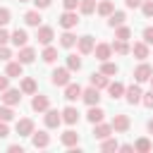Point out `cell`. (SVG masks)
I'll return each mask as SVG.
<instances>
[{
	"mask_svg": "<svg viewBox=\"0 0 153 153\" xmlns=\"http://www.w3.org/2000/svg\"><path fill=\"white\" fill-rule=\"evenodd\" d=\"M43 124L45 129H57L62 124V110H55V108H48L43 112Z\"/></svg>",
	"mask_w": 153,
	"mask_h": 153,
	"instance_id": "6da1fadb",
	"label": "cell"
},
{
	"mask_svg": "<svg viewBox=\"0 0 153 153\" xmlns=\"http://www.w3.org/2000/svg\"><path fill=\"white\" fill-rule=\"evenodd\" d=\"M72 72L67 69V67H57V69H53V74H50V84L53 86H67L69 81H72V76H69Z\"/></svg>",
	"mask_w": 153,
	"mask_h": 153,
	"instance_id": "7a4b0ae2",
	"label": "cell"
},
{
	"mask_svg": "<svg viewBox=\"0 0 153 153\" xmlns=\"http://www.w3.org/2000/svg\"><path fill=\"white\" fill-rule=\"evenodd\" d=\"M151 74H153V67H151L146 60H141V62L136 65V69H134V81H139V84L151 81Z\"/></svg>",
	"mask_w": 153,
	"mask_h": 153,
	"instance_id": "3957f363",
	"label": "cell"
},
{
	"mask_svg": "<svg viewBox=\"0 0 153 153\" xmlns=\"http://www.w3.org/2000/svg\"><path fill=\"white\" fill-rule=\"evenodd\" d=\"M141 96H143V91H141L139 81H134L131 86L124 88V100H127L129 105H139V103H141Z\"/></svg>",
	"mask_w": 153,
	"mask_h": 153,
	"instance_id": "277c9868",
	"label": "cell"
},
{
	"mask_svg": "<svg viewBox=\"0 0 153 153\" xmlns=\"http://www.w3.org/2000/svg\"><path fill=\"white\" fill-rule=\"evenodd\" d=\"M112 129H115V134H124V131H129V127H131V120H129V115H124V112H117L115 117H112Z\"/></svg>",
	"mask_w": 153,
	"mask_h": 153,
	"instance_id": "5b68a950",
	"label": "cell"
},
{
	"mask_svg": "<svg viewBox=\"0 0 153 153\" xmlns=\"http://www.w3.org/2000/svg\"><path fill=\"white\" fill-rule=\"evenodd\" d=\"M22 96H24V93H22L19 88H5V91L0 93V100H2L5 105H12V108H14V105L22 103Z\"/></svg>",
	"mask_w": 153,
	"mask_h": 153,
	"instance_id": "8992f818",
	"label": "cell"
},
{
	"mask_svg": "<svg viewBox=\"0 0 153 153\" xmlns=\"http://www.w3.org/2000/svg\"><path fill=\"white\" fill-rule=\"evenodd\" d=\"M57 24H60L62 29H74V26L79 24V17H76V10H65V12L60 14V19H57Z\"/></svg>",
	"mask_w": 153,
	"mask_h": 153,
	"instance_id": "52a82bcc",
	"label": "cell"
},
{
	"mask_svg": "<svg viewBox=\"0 0 153 153\" xmlns=\"http://www.w3.org/2000/svg\"><path fill=\"white\" fill-rule=\"evenodd\" d=\"M48 108H50V98H48L45 93H38V91H36L33 98H31V110H33V112H45Z\"/></svg>",
	"mask_w": 153,
	"mask_h": 153,
	"instance_id": "ba28073f",
	"label": "cell"
},
{
	"mask_svg": "<svg viewBox=\"0 0 153 153\" xmlns=\"http://www.w3.org/2000/svg\"><path fill=\"white\" fill-rule=\"evenodd\" d=\"M93 48H96L93 36H79V38H76V50H79V55H91Z\"/></svg>",
	"mask_w": 153,
	"mask_h": 153,
	"instance_id": "9c48e42d",
	"label": "cell"
},
{
	"mask_svg": "<svg viewBox=\"0 0 153 153\" xmlns=\"http://www.w3.org/2000/svg\"><path fill=\"white\" fill-rule=\"evenodd\" d=\"M53 38H55L53 26H38V29H36V41H38L41 45H50Z\"/></svg>",
	"mask_w": 153,
	"mask_h": 153,
	"instance_id": "30bf717a",
	"label": "cell"
},
{
	"mask_svg": "<svg viewBox=\"0 0 153 153\" xmlns=\"http://www.w3.org/2000/svg\"><path fill=\"white\" fill-rule=\"evenodd\" d=\"M81 100H84L86 105H98V103H100V88H96V86L84 88V91H81Z\"/></svg>",
	"mask_w": 153,
	"mask_h": 153,
	"instance_id": "8fae6325",
	"label": "cell"
},
{
	"mask_svg": "<svg viewBox=\"0 0 153 153\" xmlns=\"http://www.w3.org/2000/svg\"><path fill=\"white\" fill-rule=\"evenodd\" d=\"M33 131H36V124H33L31 117H22V120H17V134H19V136H31Z\"/></svg>",
	"mask_w": 153,
	"mask_h": 153,
	"instance_id": "7c38bea8",
	"label": "cell"
},
{
	"mask_svg": "<svg viewBox=\"0 0 153 153\" xmlns=\"http://www.w3.org/2000/svg\"><path fill=\"white\" fill-rule=\"evenodd\" d=\"M31 143H33V148H48L50 146V134L45 129H38V131L31 134Z\"/></svg>",
	"mask_w": 153,
	"mask_h": 153,
	"instance_id": "4fadbf2b",
	"label": "cell"
},
{
	"mask_svg": "<svg viewBox=\"0 0 153 153\" xmlns=\"http://www.w3.org/2000/svg\"><path fill=\"white\" fill-rule=\"evenodd\" d=\"M112 134H115L112 124H105V122H98V124H93V139L103 141V139H108V136H112Z\"/></svg>",
	"mask_w": 153,
	"mask_h": 153,
	"instance_id": "5bb4252c",
	"label": "cell"
},
{
	"mask_svg": "<svg viewBox=\"0 0 153 153\" xmlns=\"http://www.w3.org/2000/svg\"><path fill=\"white\" fill-rule=\"evenodd\" d=\"M93 55H96L98 62H105V60H110V55H112V45H110V43H96Z\"/></svg>",
	"mask_w": 153,
	"mask_h": 153,
	"instance_id": "9a60e30c",
	"label": "cell"
},
{
	"mask_svg": "<svg viewBox=\"0 0 153 153\" xmlns=\"http://www.w3.org/2000/svg\"><path fill=\"white\" fill-rule=\"evenodd\" d=\"M81 86L79 84H74V81H69L67 86H65V100H69V103H74V100H81Z\"/></svg>",
	"mask_w": 153,
	"mask_h": 153,
	"instance_id": "2e32d148",
	"label": "cell"
},
{
	"mask_svg": "<svg viewBox=\"0 0 153 153\" xmlns=\"http://www.w3.org/2000/svg\"><path fill=\"white\" fill-rule=\"evenodd\" d=\"M10 43H12L14 48H24V45L29 43V33H26L24 29H14V31H12V38H10Z\"/></svg>",
	"mask_w": 153,
	"mask_h": 153,
	"instance_id": "e0dca14e",
	"label": "cell"
},
{
	"mask_svg": "<svg viewBox=\"0 0 153 153\" xmlns=\"http://www.w3.org/2000/svg\"><path fill=\"white\" fill-rule=\"evenodd\" d=\"M131 55H134L136 60H146V57L151 55V50H148V43H146V41H136V43L131 45Z\"/></svg>",
	"mask_w": 153,
	"mask_h": 153,
	"instance_id": "ac0fdd59",
	"label": "cell"
},
{
	"mask_svg": "<svg viewBox=\"0 0 153 153\" xmlns=\"http://www.w3.org/2000/svg\"><path fill=\"white\" fill-rule=\"evenodd\" d=\"M17 60H19L22 65H31V62L36 60V50H33L31 45H24V48H19V53H17Z\"/></svg>",
	"mask_w": 153,
	"mask_h": 153,
	"instance_id": "d6986e66",
	"label": "cell"
},
{
	"mask_svg": "<svg viewBox=\"0 0 153 153\" xmlns=\"http://www.w3.org/2000/svg\"><path fill=\"white\" fill-rule=\"evenodd\" d=\"M5 74L10 76V79H17V76H24V65L19 62V60H10L7 62V67H5Z\"/></svg>",
	"mask_w": 153,
	"mask_h": 153,
	"instance_id": "ffe728a7",
	"label": "cell"
},
{
	"mask_svg": "<svg viewBox=\"0 0 153 153\" xmlns=\"http://www.w3.org/2000/svg\"><path fill=\"white\" fill-rule=\"evenodd\" d=\"M79 117H81V112H79L74 105H67V108L62 110V122H65V124H76Z\"/></svg>",
	"mask_w": 153,
	"mask_h": 153,
	"instance_id": "44dd1931",
	"label": "cell"
},
{
	"mask_svg": "<svg viewBox=\"0 0 153 153\" xmlns=\"http://www.w3.org/2000/svg\"><path fill=\"white\" fill-rule=\"evenodd\" d=\"M103 117H105V110H103L100 105H88L86 120H88L91 124H98V122H103Z\"/></svg>",
	"mask_w": 153,
	"mask_h": 153,
	"instance_id": "7402d4cb",
	"label": "cell"
},
{
	"mask_svg": "<svg viewBox=\"0 0 153 153\" xmlns=\"http://www.w3.org/2000/svg\"><path fill=\"white\" fill-rule=\"evenodd\" d=\"M19 91H22L24 96H33V93L38 91V86H36V79H31V76H22Z\"/></svg>",
	"mask_w": 153,
	"mask_h": 153,
	"instance_id": "603a6c76",
	"label": "cell"
},
{
	"mask_svg": "<svg viewBox=\"0 0 153 153\" xmlns=\"http://www.w3.org/2000/svg\"><path fill=\"white\" fill-rule=\"evenodd\" d=\"M60 141H62V146H67V148L79 146V134H76L74 129H67V131H62V134H60Z\"/></svg>",
	"mask_w": 153,
	"mask_h": 153,
	"instance_id": "cb8c5ba5",
	"label": "cell"
},
{
	"mask_svg": "<svg viewBox=\"0 0 153 153\" xmlns=\"http://www.w3.org/2000/svg\"><path fill=\"white\" fill-rule=\"evenodd\" d=\"M124 88H127V86H124L122 81H110V84H108V93H110V98H112V100L124 98Z\"/></svg>",
	"mask_w": 153,
	"mask_h": 153,
	"instance_id": "d4e9b609",
	"label": "cell"
},
{
	"mask_svg": "<svg viewBox=\"0 0 153 153\" xmlns=\"http://www.w3.org/2000/svg\"><path fill=\"white\" fill-rule=\"evenodd\" d=\"M124 22H127V14H124L122 10H115V12L108 17V26H110V29H117V26H122Z\"/></svg>",
	"mask_w": 153,
	"mask_h": 153,
	"instance_id": "484cf974",
	"label": "cell"
},
{
	"mask_svg": "<svg viewBox=\"0 0 153 153\" xmlns=\"http://www.w3.org/2000/svg\"><path fill=\"white\" fill-rule=\"evenodd\" d=\"M24 22H26V26H41V22H43V17H41V12L38 10H29L26 14H24Z\"/></svg>",
	"mask_w": 153,
	"mask_h": 153,
	"instance_id": "4316f807",
	"label": "cell"
},
{
	"mask_svg": "<svg viewBox=\"0 0 153 153\" xmlns=\"http://www.w3.org/2000/svg\"><path fill=\"white\" fill-rule=\"evenodd\" d=\"M110 45H112V53H115V55H129V53H131L129 41H120V38H115V43H110Z\"/></svg>",
	"mask_w": 153,
	"mask_h": 153,
	"instance_id": "83f0119b",
	"label": "cell"
},
{
	"mask_svg": "<svg viewBox=\"0 0 153 153\" xmlns=\"http://www.w3.org/2000/svg\"><path fill=\"white\" fill-rule=\"evenodd\" d=\"M108 84H110V76H105L103 72H93V74H91V86H96V88H108Z\"/></svg>",
	"mask_w": 153,
	"mask_h": 153,
	"instance_id": "f1b7e54d",
	"label": "cell"
},
{
	"mask_svg": "<svg viewBox=\"0 0 153 153\" xmlns=\"http://www.w3.org/2000/svg\"><path fill=\"white\" fill-rule=\"evenodd\" d=\"M96 12H98L100 17H110V14L115 12V5H112L110 0H98V5H96Z\"/></svg>",
	"mask_w": 153,
	"mask_h": 153,
	"instance_id": "f546056e",
	"label": "cell"
},
{
	"mask_svg": "<svg viewBox=\"0 0 153 153\" xmlns=\"http://www.w3.org/2000/svg\"><path fill=\"white\" fill-rule=\"evenodd\" d=\"M60 45H62V48H74V45H76V36H74L69 29H65V33L60 36Z\"/></svg>",
	"mask_w": 153,
	"mask_h": 153,
	"instance_id": "4dcf8cb0",
	"label": "cell"
},
{
	"mask_svg": "<svg viewBox=\"0 0 153 153\" xmlns=\"http://www.w3.org/2000/svg\"><path fill=\"white\" fill-rule=\"evenodd\" d=\"M41 57H43V62H45V65H53V62L57 60V48L45 45V48H43V53H41Z\"/></svg>",
	"mask_w": 153,
	"mask_h": 153,
	"instance_id": "1f68e13d",
	"label": "cell"
},
{
	"mask_svg": "<svg viewBox=\"0 0 153 153\" xmlns=\"http://www.w3.org/2000/svg\"><path fill=\"white\" fill-rule=\"evenodd\" d=\"M151 148H153V143H151V139H146V136H141V139L134 141V151H136V153H148Z\"/></svg>",
	"mask_w": 153,
	"mask_h": 153,
	"instance_id": "d6a6232c",
	"label": "cell"
},
{
	"mask_svg": "<svg viewBox=\"0 0 153 153\" xmlns=\"http://www.w3.org/2000/svg\"><path fill=\"white\" fill-rule=\"evenodd\" d=\"M96 5H98V0H79V12L81 14H93Z\"/></svg>",
	"mask_w": 153,
	"mask_h": 153,
	"instance_id": "836d02e7",
	"label": "cell"
},
{
	"mask_svg": "<svg viewBox=\"0 0 153 153\" xmlns=\"http://www.w3.org/2000/svg\"><path fill=\"white\" fill-rule=\"evenodd\" d=\"M100 72H103L105 76H115V74L120 72V67H117L115 62H110V60H105V62H100Z\"/></svg>",
	"mask_w": 153,
	"mask_h": 153,
	"instance_id": "e575fe53",
	"label": "cell"
},
{
	"mask_svg": "<svg viewBox=\"0 0 153 153\" xmlns=\"http://www.w3.org/2000/svg\"><path fill=\"white\" fill-rule=\"evenodd\" d=\"M67 69H69V72H79V69H81V57L74 55V53L67 55Z\"/></svg>",
	"mask_w": 153,
	"mask_h": 153,
	"instance_id": "d590c367",
	"label": "cell"
},
{
	"mask_svg": "<svg viewBox=\"0 0 153 153\" xmlns=\"http://www.w3.org/2000/svg\"><path fill=\"white\" fill-rule=\"evenodd\" d=\"M115 38H120V41H129V38H131V29H129L127 24L117 26V29H115Z\"/></svg>",
	"mask_w": 153,
	"mask_h": 153,
	"instance_id": "8d00e7d4",
	"label": "cell"
},
{
	"mask_svg": "<svg viewBox=\"0 0 153 153\" xmlns=\"http://www.w3.org/2000/svg\"><path fill=\"white\" fill-rule=\"evenodd\" d=\"M0 120L2 122H12L14 120V110H12V105H0Z\"/></svg>",
	"mask_w": 153,
	"mask_h": 153,
	"instance_id": "74e56055",
	"label": "cell"
},
{
	"mask_svg": "<svg viewBox=\"0 0 153 153\" xmlns=\"http://www.w3.org/2000/svg\"><path fill=\"white\" fill-rule=\"evenodd\" d=\"M100 151H120V143H117L112 136H108V139L100 141Z\"/></svg>",
	"mask_w": 153,
	"mask_h": 153,
	"instance_id": "f35d334b",
	"label": "cell"
},
{
	"mask_svg": "<svg viewBox=\"0 0 153 153\" xmlns=\"http://www.w3.org/2000/svg\"><path fill=\"white\" fill-rule=\"evenodd\" d=\"M141 12H143V17H153V0H143L141 2Z\"/></svg>",
	"mask_w": 153,
	"mask_h": 153,
	"instance_id": "ab89813d",
	"label": "cell"
},
{
	"mask_svg": "<svg viewBox=\"0 0 153 153\" xmlns=\"http://www.w3.org/2000/svg\"><path fill=\"white\" fill-rule=\"evenodd\" d=\"M10 19H12V12H10L7 7H0V26H7Z\"/></svg>",
	"mask_w": 153,
	"mask_h": 153,
	"instance_id": "60d3db41",
	"label": "cell"
},
{
	"mask_svg": "<svg viewBox=\"0 0 153 153\" xmlns=\"http://www.w3.org/2000/svg\"><path fill=\"white\" fill-rule=\"evenodd\" d=\"M141 103H143L148 110H153V88H151V91H146V93L141 96Z\"/></svg>",
	"mask_w": 153,
	"mask_h": 153,
	"instance_id": "b9f144b4",
	"label": "cell"
},
{
	"mask_svg": "<svg viewBox=\"0 0 153 153\" xmlns=\"http://www.w3.org/2000/svg\"><path fill=\"white\" fill-rule=\"evenodd\" d=\"M12 60V50L7 45H0V62H10Z\"/></svg>",
	"mask_w": 153,
	"mask_h": 153,
	"instance_id": "7bdbcfd3",
	"label": "cell"
},
{
	"mask_svg": "<svg viewBox=\"0 0 153 153\" xmlns=\"http://www.w3.org/2000/svg\"><path fill=\"white\" fill-rule=\"evenodd\" d=\"M10 38H12V33H10L5 26H0V45H7V43H10Z\"/></svg>",
	"mask_w": 153,
	"mask_h": 153,
	"instance_id": "ee69618b",
	"label": "cell"
},
{
	"mask_svg": "<svg viewBox=\"0 0 153 153\" xmlns=\"http://www.w3.org/2000/svg\"><path fill=\"white\" fill-rule=\"evenodd\" d=\"M143 41H146L148 45H153V26H146V29H143Z\"/></svg>",
	"mask_w": 153,
	"mask_h": 153,
	"instance_id": "f6af8a7d",
	"label": "cell"
},
{
	"mask_svg": "<svg viewBox=\"0 0 153 153\" xmlns=\"http://www.w3.org/2000/svg\"><path fill=\"white\" fill-rule=\"evenodd\" d=\"M65 10H79V0H62Z\"/></svg>",
	"mask_w": 153,
	"mask_h": 153,
	"instance_id": "bcb514c9",
	"label": "cell"
},
{
	"mask_svg": "<svg viewBox=\"0 0 153 153\" xmlns=\"http://www.w3.org/2000/svg\"><path fill=\"white\" fill-rule=\"evenodd\" d=\"M31 2L36 5V10H45V7L53 5V0H31Z\"/></svg>",
	"mask_w": 153,
	"mask_h": 153,
	"instance_id": "7dc6e473",
	"label": "cell"
},
{
	"mask_svg": "<svg viewBox=\"0 0 153 153\" xmlns=\"http://www.w3.org/2000/svg\"><path fill=\"white\" fill-rule=\"evenodd\" d=\"M5 88H10V76H7V74H0V93H2Z\"/></svg>",
	"mask_w": 153,
	"mask_h": 153,
	"instance_id": "c3c4849f",
	"label": "cell"
},
{
	"mask_svg": "<svg viewBox=\"0 0 153 153\" xmlns=\"http://www.w3.org/2000/svg\"><path fill=\"white\" fill-rule=\"evenodd\" d=\"M7 136H10V127H7V122L0 120V139H7Z\"/></svg>",
	"mask_w": 153,
	"mask_h": 153,
	"instance_id": "681fc988",
	"label": "cell"
},
{
	"mask_svg": "<svg viewBox=\"0 0 153 153\" xmlns=\"http://www.w3.org/2000/svg\"><path fill=\"white\" fill-rule=\"evenodd\" d=\"M141 2H143V0H124V5H127L129 10H136V7H141Z\"/></svg>",
	"mask_w": 153,
	"mask_h": 153,
	"instance_id": "f907efd6",
	"label": "cell"
},
{
	"mask_svg": "<svg viewBox=\"0 0 153 153\" xmlns=\"http://www.w3.org/2000/svg\"><path fill=\"white\" fill-rule=\"evenodd\" d=\"M120 151L122 153H134V143H120Z\"/></svg>",
	"mask_w": 153,
	"mask_h": 153,
	"instance_id": "816d5d0a",
	"label": "cell"
},
{
	"mask_svg": "<svg viewBox=\"0 0 153 153\" xmlns=\"http://www.w3.org/2000/svg\"><path fill=\"white\" fill-rule=\"evenodd\" d=\"M7 151H10V153H24V148H22L19 143H10V146H7Z\"/></svg>",
	"mask_w": 153,
	"mask_h": 153,
	"instance_id": "f5cc1de1",
	"label": "cell"
},
{
	"mask_svg": "<svg viewBox=\"0 0 153 153\" xmlns=\"http://www.w3.org/2000/svg\"><path fill=\"white\" fill-rule=\"evenodd\" d=\"M148 134H153V120H148Z\"/></svg>",
	"mask_w": 153,
	"mask_h": 153,
	"instance_id": "db71d44e",
	"label": "cell"
},
{
	"mask_svg": "<svg viewBox=\"0 0 153 153\" xmlns=\"http://www.w3.org/2000/svg\"><path fill=\"white\" fill-rule=\"evenodd\" d=\"M151 88H153V74H151Z\"/></svg>",
	"mask_w": 153,
	"mask_h": 153,
	"instance_id": "11a10c76",
	"label": "cell"
},
{
	"mask_svg": "<svg viewBox=\"0 0 153 153\" xmlns=\"http://www.w3.org/2000/svg\"><path fill=\"white\" fill-rule=\"evenodd\" d=\"M19 2H31V0H19Z\"/></svg>",
	"mask_w": 153,
	"mask_h": 153,
	"instance_id": "9f6ffc18",
	"label": "cell"
}]
</instances>
